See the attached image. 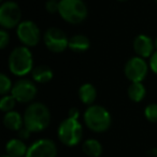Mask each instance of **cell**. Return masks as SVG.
Here are the masks:
<instances>
[{"mask_svg":"<svg viewBox=\"0 0 157 157\" xmlns=\"http://www.w3.org/2000/svg\"><path fill=\"white\" fill-rule=\"evenodd\" d=\"M24 126L31 132H40L48 128L51 122V113L44 103L33 102L24 113Z\"/></svg>","mask_w":157,"mask_h":157,"instance_id":"1","label":"cell"},{"mask_svg":"<svg viewBox=\"0 0 157 157\" xmlns=\"http://www.w3.org/2000/svg\"><path fill=\"white\" fill-rule=\"evenodd\" d=\"M9 69L14 75L24 76L31 73L33 69V58L27 46H17L11 52L8 59Z\"/></svg>","mask_w":157,"mask_h":157,"instance_id":"2","label":"cell"},{"mask_svg":"<svg viewBox=\"0 0 157 157\" xmlns=\"http://www.w3.org/2000/svg\"><path fill=\"white\" fill-rule=\"evenodd\" d=\"M84 122L88 129L97 133L107 131L112 124L111 114L105 108L92 105L84 112Z\"/></svg>","mask_w":157,"mask_h":157,"instance_id":"3","label":"cell"},{"mask_svg":"<svg viewBox=\"0 0 157 157\" xmlns=\"http://www.w3.org/2000/svg\"><path fill=\"white\" fill-rule=\"evenodd\" d=\"M58 14L69 24H81L87 17V6L83 0H60Z\"/></svg>","mask_w":157,"mask_h":157,"instance_id":"4","label":"cell"},{"mask_svg":"<svg viewBox=\"0 0 157 157\" xmlns=\"http://www.w3.org/2000/svg\"><path fill=\"white\" fill-rule=\"evenodd\" d=\"M57 136L63 144L67 146H74L80 143L83 137V127L78 118L68 116L58 126Z\"/></svg>","mask_w":157,"mask_h":157,"instance_id":"5","label":"cell"},{"mask_svg":"<svg viewBox=\"0 0 157 157\" xmlns=\"http://www.w3.org/2000/svg\"><path fill=\"white\" fill-rule=\"evenodd\" d=\"M22 20V11L20 6L14 1H6L0 6V25L3 29H12L17 27Z\"/></svg>","mask_w":157,"mask_h":157,"instance_id":"6","label":"cell"},{"mask_svg":"<svg viewBox=\"0 0 157 157\" xmlns=\"http://www.w3.org/2000/svg\"><path fill=\"white\" fill-rule=\"evenodd\" d=\"M43 41L48 51L52 53H63L69 48V39L61 29L51 27L45 31Z\"/></svg>","mask_w":157,"mask_h":157,"instance_id":"7","label":"cell"},{"mask_svg":"<svg viewBox=\"0 0 157 157\" xmlns=\"http://www.w3.org/2000/svg\"><path fill=\"white\" fill-rule=\"evenodd\" d=\"M16 33L23 43V45L27 48H33L36 46L40 42L41 39V33H40L39 27L31 21H23L17 26Z\"/></svg>","mask_w":157,"mask_h":157,"instance_id":"8","label":"cell"},{"mask_svg":"<svg viewBox=\"0 0 157 157\" xmlns=\"http://www.w3.org/2000/svg\"><path fill=\"white\" fill-rule=\"evenodd\" d=\"M37 87L33 81L21 78L13 84L11 95L15 98L17 102L28 103L35 99V97L37 96Z\"/></svg>","mask_w":157,"mask_h":157,"instance_id":"9","label":"cell"},{"mask_svg":"<svg viewBox=\"0 0 157 157\" xmlns=\"http://www.w3.org/2000/svg\"><path fill=\"white\" fill-rule=\"evenodd\" d=\"M148 65L144 58L136 56L130 58L126 63L124 68V73L126 78L131 83L133 82H142L147 75Z\"/></svg>","mask_w":157,"mask_h":157,"instance_id":"10","label":"cell"},{"mask_svg":"<svg viewBox=\"0 0 157 157\" xmlns=\"http://www.w3.org/2000/svg\"><path fill=\"white\" fill-rule=\"evenodd\" d=\"M57 147L50 139H40L28 147L25 157H56Z\"/></svg>","mask_w":157,"mask_h":157,"instance_id":"11","label":"cell"},{"mask_svg":"<svg viewBox=\"0 0 157 157\" xmlns=\"http://www.w3.org/2000/svg\"><path fill=\"white\" fill-rule=\"evenodd\" d=\"M154 41L146 35H139L133 40V51L139 57H151L154 53Z\"/></svg>","mask_w":157,"mask_h":157,"instance_id":"12","label":"cell"},{"mask_svg":"<svg viewBox=\"0 0 157 157\" xmlns=\"http://www.w3.org/2000/svg\"><path fill=\"white\" fill-rule=\"evenodd\" d=\"M28 146L22 139H12L6 144L7 155L11 157H24L26 156Z\"/></svg>","mask_w":157,"mask_h":157,"instance_id":"13","label":"cell"},{"mask_svg":"<svg viewBox=\"0 0 157 157\" xmlns=\"http://www.w3.org/2000/svg\"><path fill=\"white\" fill-rule=\"evenodd\" d=\"M3 125L9 130L18 131L24 127V117L16 111L7 112L3 116Z\"/></svg>","mask_w":157,"mask_h":157,"instance_id":"14","label":"cell"},{"mask_svg":"<svg viewBox=\"0 0 157 157\" xmlns=\"http://www.w3.org/2000/svg\"><path fill=\"white\" fill-rule=\"evenodd\" d=\"M78 95L81 102H83L84 105H92L97 98L96 87L90 83H85L83 85H81V87L78 88Z\"/></svg>","mask_w":157,"mask_h":157,"instance_id":"15","label":"cell"},{"mask_svg":"<svg viewBox=\"0 0 157 157\" xmlns=\"http://www.w3.org/2000/svg\"><path fill=\"white\" fill-rule=\"evenodd\" d=\"M53 70L51 69L48 66L41 65L35 67L31 71V76H33V80L37 83L44 84L50 82L53 78Z\"/></svg>","mask_w":157,"mask_h":157,"instance_id":"16","label":"cell"},{"mask_svg":"<svg viewBox=\"0 0 157 157\" xmlns=\"http://www.w3.org/2000/svg\"><path fill=\"white\" fill-rule=\"evenodd\" d=\"M90 46V39L84 35H75L69 39V48L74 53H84Z\"/></svg>","mask_w":157,"mask_h":157,"instance_id":"17","label":"cell"},{"mask_svg":"<svg viewBox=\"0 0 157 157\" xmlns=\"http://www.w3.org/2000/svg\"><path fill=\"white\" fill-rule=\"evenodd\" d=\"M84 154L87 155L88 157H100L102 154V145L96 139H88L82 145Z\"/></svg>","mask_w":157,"mask_h":157,"instance_id":"18","label":"cell"},{"mask_svg":"<svg viewBox=\"0 0 157 157\" xmlns=\"http://www.w3.org/2000/svg\"><path fill=\"white\" fill-rule=\"evenodd\" d=\"M128 97L133 102H140L144 99L146 94V90L142 82H133L128 87Z\"/></svg>","mask_w":157,"mask_h":157,"instance_id":"19","label":"cell"},{"mask_svg":"<svg viewBox=\"0 0 157 157\" xmlns=\"http://www.w3.org/2000/svg\"><path fill=\"white\" fill-rule=\"evenodd\" d=\"M17 101L15 100L12 95H6V96H2L1 100H0V110L5 113L10 111H13L14 107H15V103Z\"/></svg>","mask_w":157,"mask_h":157,"instance_id":"20","label":"cell"},{"mask_svg":"<svg viewBox=\"0 0 157 157\" xmlns=\"http://www.w3.org/2000/svg\"><path fill=\"white\" fill-rule=\"evenodd\" d=\"M12 82L9 78V76H7L5 73L0 74V94L2 96H6L9 92L12 90Z\"/></svg>","mask_w":157,"mask_h":157,"instance_id":"21","label":"cell"},{"mask_svg":"<svg viewBox=\"0 0 157 157\" xmlns=\"http://www.w3.org/2000/svg\"><path fill=\"white\" fill-rule=\"evenodd\" d=\"M144 116L151 123H157V103H151L144 109Z\"/></svg>","mask_w":157,"mask_h":157,"instance_id":"22","label":"cell"},{"mask_svg":"<svg viewBox=\"0 0 157 157\" xmlns=\"http://www.w3.org/2000/svg\"><path fill=\"white\" fill-rule=\"evenodd\" d=\"M58 8H59V1L56 0H48V2L45 5V9L48 13H58Z\"/></svg>","mask_w":157,"mask_h":157,"instance_id":"23","label":"cell"},{"mask_svg":"<svg viewBox=\"0 0 157 157\" xmlns=\"http://www.w3.org/2000/svg\"><path fill=\"white\" fill-rule=\"evenodd\" d=\"M10 42V36L5 29L0 30V48H6Z\"/></svg>","mask_w":157,"mask_h":157,"instance_id":"24","label":"cell"},{"mask_svg":"<svg viewBox=\"0 0 157 157\" xmlns=\"http://www.w3.org/2000/svg\"><path fill=\"white\" fill-rule=\"evenodd\" d=\"M150 68L155 74H157V51H155L150 57Z\"/></svg>","mask_w":157,"mask_h":157,"instance_id":"25","label":"cell"},{"mask_svg":"<svg viewBox=\"0 0 157 157\" xmlns=\"http://www.w3.org/2000/svg\"><path fill=\"white\" fill-rule=\"evenodd\" d=\"M17 132H18V137H20V139H22V140H27L31 136V133H33L30 130H28V129H27L25 126L23 127L21 130H18Z\"/></svg>","mask_w":157,"mask_h":157,"instance_id":"26","label":"cell"},{"mask_svg":"<svg viewBox=\"0 0 157 157\" xmlns=\"http://www.w3.org/2000/svg\"><path fill=\"white\" fill-rule=\"evenodd\" d=\"M68 116L69 117H72V118H78V116H80V112L76 108H71L68 112Z\"/></svg>","mask_w":157,"mask_h":157,"instance_id":"27","label":"cell"},{"mask_svg":"<svg viewBox=\"0 0 157 157\" xmlns=\"http://www.w3.org/2000/svg\"><path fill=\"white\" fill-rule=\"evenodd\" d=\"M148 154L152 157H157V147H153L152 150L148 152Z\"/></svg>","mask_w":157,"mask_h":157,"instance_id":"28","label":"cell"},{"mask_svg":"<svg viewBox=\"0 0 157 157\" xmlns=\"http://www.w3.org/2000/svg\"><path fill=\"white\" fill-rule=\"evenodd\" d=\"M154 44H155V48H156V51H157V38H156V39H155Z\"/></svg>","mask_w":157,"mask_h":157,"instance_id":"29","label":"cell"},{"mask_svg":"<svg viewBox=\"0 0 157 157\" xmlns=\"http://www.w3.org/2000/svg\"><path fill=\"white\" fill-rule=\"evenodd\" d=\"M117 1H120V2H125V1H127V0H117Z\"/></svg>","mask_w":157,"mask_h":157,"instance_id":"30","label":"cell"},{"mask_svg":"<svg viewBox=\"0 0 157 157\" xmlns=\"http://www.w3.org/2000/svg\"><path fill=\"white\" fill-rule=\"evenodd\" d=\"M2 157H11V156H9V155H5V156H2Z\"/></svg>","mask_w":157,"mask_h":157,"instance_id":"31","label":"cell"},{"mask_svg":"<svg viewBox=\"0 0 157 157\" xmlns=\"http://www.w3.org/2000/svg\"><path fill=\"white\" fill-rule=\"evenodd\" d=\"M155 1H156V3H157V0H155Z\"/></svg>","mask_w":157,"mask_h":157,"instance_id":"32","label":"cell"},{"mask_svg":"<svg viewBox=\"0 0 157 157\" xmlns=\"http://www.w3.org/2000/svg\"><path fill=\"white\" fill-rule=\"evenodd\" d=\"M56 1H57V0H56Z\"/></svg>","mask_w":157,"mask_h":157,"instance_id":"33","label":"cell"}]
</instances>
